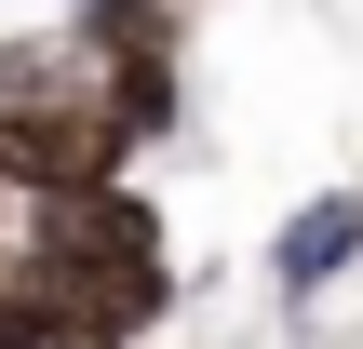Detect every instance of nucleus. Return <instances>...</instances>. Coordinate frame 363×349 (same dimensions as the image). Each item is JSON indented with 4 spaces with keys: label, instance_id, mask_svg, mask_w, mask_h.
<instances>
[{
    "label": "nucleus",
    "instance_id": "obj_1",
    "mask_svg": "<svg viewBox=\"0 0 363 349\" xmlns=\"http://www.w3.org/2000/svg\"><path fill=\"white\" fill-rule=\"evenodd\" d=\"M13 242L54 269V296L94 323V336H162L175 323V229L148 188H67V202H27Z\"/></svg>",
    "mask_w": 363,
    "mask_h": 349
},
{
    "label": "nucleus",
    "instance_id": "obj_2",
    "mask_svg": "<svg viewBox=\"0 0 363 349\" xmlns=\"http://www.w3.org/2000/svg\"><path fill=\"white\" fill-rule=\"evenodd\" d=\"M135 135L108 94H13L0 108V202H67V188H121Z\"/></svg>",
    "mask_w": 363,
    "mask_h": 349
},
{
    "label": "nucleus",
    "instance_id": "obj_3",
    "mask_svg": "<svg viewBox=\"0 0 363 349\" xmlns=\"http://www.w3.org/2000/svg\"><path fill=\"white\" fill-rule=\"evenodd\" d=\"M350 269H363V188H310L269 229V309H323Z\"/></svg>",
    "mask_w": 363,
    "mask_h": 349
},
{
    "label": "nucleus",
    "instance_id": "obj_4",
    "mask_svg": "<svg viewBox=\"0 0 363 349\" xmlns=\"http://www.w3.org/2000/svg\"><path fill=\"white\" fill-rule=\"evenodd\" d=\"M13 215H27V202H0V242H13Z\"/></svg>",
    "mask_w": 363,
    "mask_h": 349
}]
</instances>
